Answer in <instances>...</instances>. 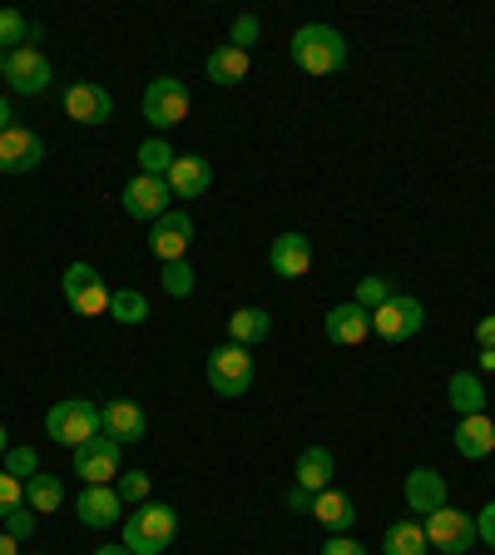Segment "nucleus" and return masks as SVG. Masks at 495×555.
Instances as JSON below:
<instances>
[{
	"label": "nucleus",
	"instance_id": "nucleus-1",
	"mask_svg": "<svg viewBox=\"0 0 495 555\" xmlns=\"http://www.w3.org/2000/svg\"><path fill=\"white\" fill-rule=\"evenodd\" d=\"M288 50H292V65L308 69V75H337L347 65V40L333 25H302Z\"/></svg>",
	"mask_w": 495,
	"mask_h": 555
},
{
	"label": "nucleus",
	"instance_id": "nucleus-2",
	"mask_svg": "<svg viewBox=\"0 0 495 555\" xmlns=\"http://www.w3.org/2000/svg\"><path fill=\"white\" fill-rule=\"evenodd\" d=\"M179 535V511L159 506V501H144L139 511H129L125 520V545L134 555H159L169 551V541Z\"/></svg>",
	"mask_w": 495,
	"mask_h": 555
},
{
	"label": "nucleus",
	"instance_id": "nucleus-3",
	"mask_svg": "<svg viewBox=\"0 0 495 555\" xmlns=\"http://www.w3.org/2000/svg\"><path fill=\"white\" fill-rule=\"evenodd\" d=\"M45 431L55 441H65V447H84L90 437H100V406L90 402V397H65V402L50 406L45 416Z\"/></svg>",
	"mask_w": 495,
	"mask_h": 555
},
{
	"label": "nucleus",
	"instance_id": "nucleus-4",
	"mask_svg": "<svg viewBox=\"0 0 495 555\" xmlns=\"http://www.w3.org/2000/svg\"><path fill=\"white\" fill-rule=\"evenodd\" d=\"M208 387L219 397H243L253 387V358H248V347L238 343H223L208 352Z\"/></svg>",
	"mask_w": 495,
	"mask_h": 555
},
{
	"label": "nucleus",
	"instance_id": "nucleus-5",
	"mask_svg": "<svg viewBox=\"0 0 495 555\" xmlns=\"http://www.w3.org/2000/svg\"><path fill=\"white\" fill-rule=\"evenodd\" d=\"M421 327H427V308H421V298H406V293H392V298L372 312V333L387 337V343H406Z\"/></svg>",
	"mask_w": 495,
	"mask_h": 555
},
{
	"label": "nucleus",
	"instance_id": "nucleus-6",
	"mask_svg": "<svg viewBox=\"0 0 495 555\" xmlns=\"http://www.w3.org/2000/svg\"><path fill=\"white\" fill-rule=\"evenodd\" d=\"M421 531H427V541L446 555H466L476 541H481V535H476V516H466V511H456V506L431 511V516L421 520Z\"/></svg>",
	"mask_w": 495,
	"mask_h": 555
},
{
	"label": "nucleus",
	"instance_id": "nucleus-7",
	"mask_svg": "<svg viewBox=\"0 0 495 555\" xmlns=\"http://www.w3.org/2000/svg\"><path fill=\"white\" fill-rule=\"evenodd\" d=\"M144 119H149L154 129L184 125V119H188V85L173 80V75L149 80V90H144Z\"/></svg>",
	"mask_w": 495,
	"mask_h": 555
},
{
	"label": "nucleus",
	"instance_id": "nucleus-8",
	"mask_svg": "<svg viewBox=\"0 0 495 555\" xmlns=\"http://www.w3.org/2000/svg\"><path fill=\"white\" fill-rule=\"evenodd\" d=\"M119 441L115 437H90L84 447H75V476H80L84 486H109L119 476Z\"/></svg>",
	"mask_w": 495,
	"mask_h": 555
},
{
	"label": "nucleus",
	"instance_id": "nucleus-9",
	"mask_svg": "<svg viewBox=\"0 0 495 555\" xmlns=\"http://www.w3.org/2000/svg\"><path fill=\"white\" fill-rule=\"evenodd\" d=\"M60 283H65V302L75 312H84V318H100V312H109V288H104V278L94 273L90 263H69Z\"/></svg>",
	"mask_w": 495,
	"mask_h": 555
},
{
	"label": "nucleus",
	"instance_id": "nucleus-10",
	"mask_svg": "<svg viewBox=\"0 0 495 555\" xmlns=\"http://www.w3.org/2000/svg\"><path fill=\"white\" fill-rule=\"evenodd\" d=\"M188 243H194V219H188L184 208H169L164 219H154V233H149V248L159 263H179L188 254Z\"/></svg>",
	"mask_w": 495,
	"mask_h": 555
},
{
	"label": "nucleus",
	"instance_id": "nucleus-11",
	"mask_svg": "<svg viewBox=\"0 0 495 555\" xmlns=\"http://www.w3.org/2000/svg\"><path fill=\"white\" fill-rule=\"evenodd\" d=\"M5 80H11L15 94H45L55 75H50V60L40 55V50L21 46V50H11V55H5Z\"/></svg>",
	"mask_w": 495,
	"mask_h": 555
},
{
	"label": "nucleus",
	"instance_id": "nucleus-12",
	"mask_svg": "<svg viewBox=\"0 0 495 555\" xmlns=\"http://www.w3.org/2000/svg\"><path fill=\"white\" fill-rule=\"evenodd\" d=\"M169 179H154V173H134L125 184V214L129 219H164L169 214Z\"/></svg>",
	"mask_w": 495,
	"mask_h": 555
},
{
	"label": "nucleus",
	"instance_id": "nucleus-13",
	"mask_svg": "<svg viewBox=\"0 0 495 555\" xmlns=\"http://www.w3.org/2000/svg\"><path fill=\"white\" fill-rule=\"evenodd\" d=\"M45 159V139L25 125H11L0 134V173H30L35 164Z\"/></svg>",
	"mask_w": 495,
	"mask_h": 555
},
{
	"label": "nucleus",
	"instance_id": "nucleus-14",
	"mask_svg": "<svg viewBox=\"0 0 495 555\" xmlns=\"http://www.w3.org/2000/svg\"><path fill=\"white\" fill-rule=\"evenodd\" d=\"M109 109H115L109 90H100V85H90V80H80V85H69L65 90V119H75V125H104Z\"/></svg>",
	"mask_w": 495,
	"mask_h": 555
},
{
	"label": "nucleus",
	"instance_id": "nucleus-15",
	"mask_svg": "<svg viewBox=\"0 0 495 555\" xmlns=\"http://www.w3.org/2000/svg\"><path fill=\"white\" fill-rule=\"evenodd\" d=\"M406 506H412L416 516H431V511L451 506L446 501V476H441L437 466H416V472L406 476Z\"/></svg>",
	"mask_w": 495,
	"mask_h": 555
},
{
	"label": "nucleus",
	"instance_id": "nucleus-16",
	"mask_svg": "<svg viewBox=\"0 0 495 555\" xmlns=\"http://www.w3.org/2000/svg\"><path fill=\"white\" fill-rule=\"evenodd\" d=\"M75 511H80V520L90 531H104V526H115V520L125 516V501H119L115 486H84Z\"/></svg>",
	"mask_w": 495,
	"mask_h": 555
},
{
	"label": "nucleus",
	"instance_id": "nucleus-17",
	"mask_svg": "<svg viewBox=\"0 0 495 555\" xmlns=\"http://www.w3.org/2000/svg\"><path fill=\"white\" fill-rule=\"evenodd\" d=\"M100 427H104V437H115L119 447H125V441H139L144 431H149V416L139 412L134 402L115 397V402H104V406H100Z\"/></svg>",
	"mask_w": 495,
	"mask_h": 555
},
{
	"label": "nucleus",
	"instance_id": "nucleus-18",
	"mask_svg": "<svg viewBox=\"0 0 495 555\" xmlns=\"http://www.w3.org/2000/svg\"><path fill=\"white\" fill-rule=\"evenodd\" d=\"M268 268L277 278H302L312 268V243L302 233H277L273 248H268Z\"/></svg>",
	"mask_w": 495,
	"mask_h": 555
},
{
	"label": "nucleus",
	"instance_id": "nucleus-19",
	"mask_svg": "<svg viewBox=\"0 0 495 555\" xmlns=\"http://www.w3.org/2000/svg\"><path fill=\"white\" fill-rule=\"evenodd\" d=\"M367 333H372V312L357 308V302H342V308L327 312V343L357 347V343H367Z\"/></svg>",
	"mask_w": 495,
	"mask_h": 555
},
{
	"label": "nucleus",
	"instance_id": "nucleus-20",
	"mask_svg": "<svg viewBox=\"0 0 495 555\" xmlns=\"http://www.w3.org/2000/svg\"><path fill=\"white\" fill-rule=\"evenodd\" d=\"M312 516L323 520V526H327L333 535H347L352 526H357V501L342 496V491H333V486H327V491H317V496H312Z\"/></svg>",
	"mask_w": 495,
	"mask_h": 555
},
{
	"label": "nucleus",
	"instance_id": "nucleus-21",
	"mask_svg": "<svg viewBox=\"0 0 495 555\" xmlns=\"http://www.w3.org/2000/svg\"><path fill=\"white\" fill-rule=\"evenodd\" d=\"M208 184H213V169H208V159H198V154H179L169 169V189L179 198H198L208 194Z\"/></svg>",
	"mask_w": 495,
	"mask_h": 555
},
{
	"label": "nucleus",
	"instance_id": "nucleus-22",
	"mask_svg": "<svg viewBox=\"0 0 495 555\" xmlns=\"http://www.w3.org/2000/svg\"><path fill=\"white\" fill-rule=\"evenodd\" d=\"M456 451H461L466 462H481L495 451V422L491 416H461V427H456Z\"/></svg>",
	"mask_w": 495,
	"mask_h": 555
},
{
	"label": "nucleus",
	"instance_id": "nucleus-23",
	"mask_svg": "<svg viewBox=\"0 0 495 555\" xmlns=\"http://www.w3.org/2000/svg\"><path fill=\"white\" fill-rule=\"evenodd\" d=\"M446 402L456 406L461 416H481L485 412V382H481V372H456V377L446 382Z\"/></svg>",
	"mask_w": 495,
	"mask_h": 555
},
{
	"label": "nucleus",
	"instance_id": "nucleus-24",
	"mask_svg": "<svg viewBox=\"0 0 495 555\" xmlns=\"http://www.w3.org/2000/svg\"><path fill=\"white\" fill-rule=\"evenodd\" d=\"M333 472H337V462L327 447H308L298 456V486H308V491H327V486H333Z\"/></svg>",
	"mask_w": 495,
	"mask_h": 555
},
{
	"label": "nucleus",
	"instance_id": "nucleus-25",
	"mask_svg": "<svg viewBox=\"0 0 495 555\" xmlns=\"http://www.w3.org/2000/svg\"><path fill=\"white\" fill-rule=\"evenodd\" d=\"M208 80H213V85H238V80H248V50H238V46L208 50Z\"/></svg>",
	"mask_w": 495,
	"mask_h": 555
},
{
	"label": "nucleus",
	"instance_id": "nucleus-26",
	"mask_svg": "<svg viewBox=\"0 0 495 555\" xmlns=\"http://www.w3.org/2000/svg\"><path fill=\"white\" fill-rule=\"evenodd\" d=\"M273 333V318H268L263 308H238L229 318V337L238 347H253V343H263V337Z\"/></svg>",
	"mask_w": 495,
	"mask_h": 555
},
{
	"label": "nucleus",
	"instance_id": "nucleus-27",
	"mask_svg": "<svg viewBox=\"0 0 495 555\" xmlns=\"http://www.w3.org/2000/svg\"><path fill=\"white\" fill-rule=\"evenodd\" d=\"M427 531L416 526V520H396V526H387V535H381V551L387 555H427Z\"/></svg>",
	"mask_w": 495,
	"mask_h": 555
},
{
	"label": "nucleus",
	"instance_id": "nucleus-28",
	"mask_svg": "<svg viewBox=\"0 0 495 555\" xmlns=\"http://www.w3.org/2000/svg\"><path fill=\"white\" fill-rule=\"evenodd\" d=\"M60 501H65V486L55 481V476H45V472H35L30 481H25V506L30 511H60Z\"/></svg>",
	"mask_w": 495,
	"mask_h": 555
},
{
	"label": "nucleus",
	"instance_id": "nucleus-29",
	"mask_svg": "<svg viewBox=\"0 0 495 555\" xmlns=\"http://www.w3.org/2000/svg\"><path fill=\"white\" fill-rule=\"evenodd\" d=\"M109 312H115V323L134 327V323L149 318V298H144L139 288H119V293H109Z\"/></svg>",
	"mask_w": 495,
	"mask_h": 555
},
{
	"label": "nucleus",
	"instance_id": "nucleus-30",
	"mask_svg": "<svg viewBox=\"0 0 495 555\" xmlns=\"http://www.w3.org/2000/svg\"><path fill=\"white\" fill-rule=\"evenodd\" d=\"M173 159H179V154L169 150V139H144V144H139V173H154V179H169Z\"/></svg>",
	"mask_w": 495,
	"mask_h": 555
},
{
	"label": "nucleus",
	"instance_id": "nucleus-31",
	"mask_svg": "<svg viewBox=\"0 0 495 555\" xmlns=\"http://www.w3.org/2000/svg\"><path fill=\"white\" fill-rule=\"evenodd\" d=\"M35 40V25L25 21L21 11H0V50L11 55V50H21V46H30Z\"/></svg>",
	"mask_w": 495,
	"mask_h": 555
},
{
	"label": "nucleus",
	"instance_id": "nucleus-32",
	"mask_svg": "<svg viewBox=\"0 0 495 555\" xmlns=\"http://www.w3.org/2000/svg\"><path fill=\"white\" fill-rule=\"evenodd\" d=\"M164 293H169V298H188V293H194V268H188V258L164 263Z\"/></svg>",
	"mask_w": 495,
	"mask_h": 555
},
{
	"label": "nucleus",
	"instance_id": "nucleus-33",
	"mask_svg": "<svg viewBox=\"0 0 495 555\" xmlns=\"http://www.w3.org/2000/svg\"><path fill=\"white\" fill-rule=\"evenodd\" d=\"M392 298V283H387V278H357V308H367V312H377L381 302Z\"/></svg>",
	"mask_w": 495,
	"mask_h": 555
},
{
	"label": "nucleus",
	"instance_id": "nucleus-34",
	"mask_svg": "<svg viewBox=\"0 0 495 555\" xmlns=\"http://www.w3.org/2000/svg\"><path fill=\"white\" fill-rule=\"evenodd\" d=\"M5 472H11L15 481H30V476L40 472V456H35L30 447H11L5 451Z\"/></svg>",
	"mask_w": 495,
	"mask_h": 555
},
{
	"label": "nucleus",
	"instance_id": "nucleus-35",
	"mask_svg": "<svg viewBox=\"0 0 495 555\" xmlns=\"http://www.w3.org/2000/svg\"><path fill=\"white\" fill-rule=\"evenodd\" d=\"M119 501H129V506H144L149 501V476L144 472H129V476H119Z\"/></svg>",
	"mask_w": 495,
	"mask_h": 555
},
{
	"label": "nucleus",
	"instance_id": "nucleus-36",
	"mask_svg": "<svg viewBox=\"0 0 495 555\" xmlns=\"http://www.w3.org/2000/svg\"><path fill=\"white\" fill-rule=\"evenodd\" d=\"M15 506H25V481H15L11 472H0V520L11 516Z\"/></svg>",
	"mask_w": 495,
	"mask_h": 555
},
{
	"label": "nucleus",
	"instance_id": "nucleus-37",
	"mask_svg": "<svg viewBox=\"0 0 495 555\" xmlns=\"http://www.w3.org/2000/svg\"><path fill=\"white\" fill-rule=\"evenodd\" d=\"M5 535H15V541H30V535H35V511L30 506H15L11 516H5Z\"/></svg>",
	"mask_w": 495,
	"mask_h": 555
},
{
	"label": "nucleus",
	"instance_id": "nucleus-38",
	"mask_svg": "<svg viewBox=\"0 0 495 555\" xmlns=\"http://www.w3.org/2000/svg\"><path fill=\"white\" fill-rule=\"evenodd\" d=\"M258 30H263V25H258V15H238V21H233V40H229V46L248 50L258 40Z\"/></svg>",
	"mask_w": 495,
	"mask_h": 555
},
{
	"label": "nucleus",
	"instance_id": "nucleus-39",
	"mask_svg": "<svg viewBox=\"0 0 495 555\" xmlns=\"http://www.w3.org/2000/svg\"><path fill=\"white\" fill-rule=\"evenodd\" d=\"M476 535L495 551V501H485V511H476Z\"/></svg>",
	"mask_w": 495,
	"mask_h": 555
},
{
	"label": "nucleus",
	"instance_id": "nucleus-40",
	"mask_svg": "<svg viewBox=\"0 0 495 555\" xmlns=\"http://www.w3.org/2000/svg\"><path fill=\"white\" fill-rule=\"evenodd\" d=\"M323 555H367V545H362V541H352V535H327Z\"/></svg>",
	"mask_w": 495,
	"mask_h": 555
},
{
	"label": "nucleus",
	"instance_id": "nucleus-41",
	"mask_svg": "<svg viewBox=\"0 0 495 555\" xmlns=\"http://www.w3.org/2000/svg\"><path fill=\"white\" fill-rule=\"evenodd\" d=\"M312 496H317V491H308V486L292 481L288 486V511H312Z\"/></svg>",
	"mask_w": 495,
	"mask_h": 555
},
{
	"label": "nucleus",
	"instance_id": "nucleus-42",
	"mask_svg": "<svg viewBox=\"0 0 495 555\" xmlns=\"http://www.w3.org/2000/svg\"><path fill=\"white\" fill-rule=\"evenodd\" d=\"M476 343L495 347V318H481V323H476Z\"/></svg>",
	"mask_w": 495,
	"mask_h": 555
},
{
	"label": "nucleus",
	"instance_id": "nucleus-43",
	"mask_svg": "<svg viewBox=\"0 0 495 555\" xmlns=\"http://www.w3.org/2000/svg\"><path fill=\"white\" fill-rule=\"evenodd\" d=\"M5 129H11V100L0 94V134H5Z\"/></svg>",
	"mask_w": 495,
	"mask_h": 555
},
{
	"label": "nucleus",
	"instance_id": "nucleus-44",
	"mask_svg": "<svg viewBox=\"0 0 495 555\" xmlns=\"http://www.w3.org/2000/svg\"><path fill=\"white\" fill-rule=\"evenodd\" d=\"M476 362H481V372H495V347H481V358Z\"/></svg>",
	"mask_w": 495,
	"mask_h": 555
},
{
	"label": "nucleus",
	"instance_id": "nucleus-45",
	"mask_svg": "<svg viewBox=\"0 0 495 555\" xmlns=\"http://www.w3.org/2000/svg\"><path fill=\"white\" fill-rule=\"evenodd\" d=\"M15 545H21V541H15V535H5V531H0V555H15Z\"/></svg>",
	"mask_w": 495,
	"mask_h": 555
},
{
	"label": "nucleus",
	"instance_id": "nucleus-46",
	"mask_svg": "<svg viewBox=\"0 0 495 555\" xmlns=\"http://www.w3.org/2000/svg\"><path fill=\"white\" fill-rule=\"evenodd\" d=\"M94 555H134V551H129V545H100Z\"/></svg>",
	"mask_w": 495,
	"mask_h": 555
},
{
	"label": "nucleus",
	"instance_id": "nucleus-47",
	"mask_svg": "<svg viewBox=\"0 0 495 555\" xmlns=\"http://www.w3.org/2000/svg\"><path fill=\"white\" fill-rule=\"evenodd\" d=\"M0 80H5V50H0Z\"/></svg>",
	"mask_w": 495,
	"mask_h": 555
},
{
	"label": "nucleus",
	"instance_id": "nucleus-48",
	"mask_svg": "<svg viewBox=\"0 0 495 555\" xmlns=\"http://www.w3.org/2000/svg\"><path fill=\"white\" fill-rule=\"evenodd\" d=\"M0 456H5V427H0Z\"/></svg>",
	"mask_w": 495,
	"mask_h": 555
}]
</instances>
